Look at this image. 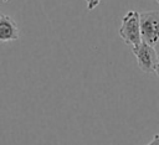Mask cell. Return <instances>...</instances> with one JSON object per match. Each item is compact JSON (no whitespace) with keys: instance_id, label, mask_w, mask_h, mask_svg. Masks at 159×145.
<instances>
[{"instance_id":"obj_7","label":"cell","mask_w":159,"mask_h":145,"mask_svg":"<svg viewBox=\"0 0 159 145\" xmlns=\"http://www.w3.org/2000/svg\"><path fill=\"white\" fill-rule=\"evenodd\" d=\"M154 50H155V52H157V57H158V61H159V42L154 46Z\"/></svg>"},{"instance_id":"obj_4","label":"cell","mask_w":159,"mask_h":145,"mask_svg":"<svg viewBox=\"0 0 159 145\" xmlns=\"http://www.w3.org/2000/svg\"><path fill=\"white\" fill-rule=\"evenodd\" d=\"M19 38L17 24L9 16L0 14V42L16 41Z\"/></svg>"},{"instance_id":"obj_5","label":"cell","mask_w":159,"mask_h":145,"mask_svg":"<svg viewBox=\"0 0 159 145\" xmlns=\"http://www.w3.org/2000/svg\"><path fill=\"white\" fill-rule=\"evenodd\" d=\"M101 1L102 0H86V2H87V10L88 11H92L94 7H97L99 5Z\"/></svg>"},{"instance_id":"obj_8","label":"cell","mask_w":159,"mask_h":145,"mask_svg":"<svg viewBox=\"0 0 159 145\" xmlns=\"http://www.w3.org/2000/svg\"><path fill=\"white\" fill-rule=\"evenodd\" d=\"M154 72H155V74H157V76H158V78H159V63H157V64H155Z\"/></svg>"},{"instance_id":"obj_3","label":"cell","mask_w":159,"mask_h":145,"mask_svg":"<svg viewBox=\"0 0 159 145\" xmlns=\"http://www.w3.org/2000/svg\"><path fill=\"white\" fill-rule=\"evenodd\" d=\"M132 52L137 58V63L144 73H153L155 64L158 63L157 52L154 50V46H150L142 41L139 45L132 47Z\"/></svg>"},{"instance_id":"obj_9","label":"cell","mask_w":159,"mask_h":145,"mask_svg":"<svg viewBox=\"0 0 159 145\" xmlns=\"http://www.w3.org/2000/svg\"><path fill=\"white\" fill-rule=\"evenodd\" d=\"M2 1H4V2H9V0H2Z\"/></svg>"},{"instance_id":"obj_6","label":"cell","mask_w":159,"mask_h":145,"mask_svg":"<svg viewBox=\"0 0 159 145\" xmlns=\"http://www.w3.org/2000/svg\"><path fill=\"white\" fill-rule=\"evenodd\" d=\"M147 145H159V133L155 134V135L153 136V139L150 140V143H148Z\"/></svg>"},{"instance_id":"obj_10","label":"cell","mask_w":159,"mask_h":145,"mask_svg":"<svg viewBox=\"0 0 159 145\" xmlns=\"http://www.w3.org/2000/svg\"><path fill=\"white\" fill-rule=\"evenodd\" d=\"M157 2H158V4H159V0H157Z\"/></svg>"},{"instance_id":"obj_2","label":"cell","mask_w":159,"mask_h":145,"mask_svg":"<svg viewBox=\"0 0 159 145\" xmlns=\"http://www.w3.org/2000/svg\"><path fill=\"white\" fill-rule=\"evenodd\" d=\"M139 25L142 41L150 46L159 42V12L143 11L139 12Z\"/></svg>"},{"instance_id":"obj_1","label":"cell","mask_w":159,"mask_h":145,"mask_svg":"<svg viewBox=\"0 0 159 145\" xmlns=\"http://www.w3.org/2000/svg\"><path fill=\"white\" fill-rule=\"evenodd\" d=\"M119 36L127 45H129L132 47H134L142 42L138 11L130 10L123 16L122 25L119 27Z\"/></svg>"}]
</instances>
